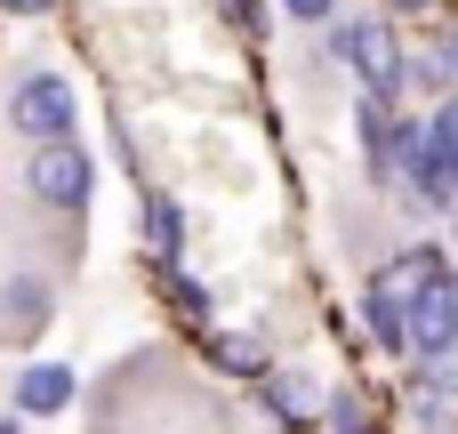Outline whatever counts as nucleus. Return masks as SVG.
Here are the masks:
<instances>
[{
  "mask_svg": "<svg viewBox=\"0 0 458 434\" xmlns=\"http://www.w3.org/2000/svg\"><path fill=\"white\" fill-rule=\"evenodd\" d=\"M8 121L24 129V137H64L72 129V89H64V72H32V81H16V105H8Z\"/></svg>",
  "mask_w": 458,
  "mask_h": 434,
  "instance_id": "1",
  "label": "nucleus"
},
{
  "mask_svg": "<svg viewBox=\"0 0 458 434\" xmlns=\"http://www.w3.org/2000/svg\"><path fill=\"white\" fill-rule=\"evenodd\" d=\"M32 193H40L48 209H81V201H89V153L64 145V137H48V145L32 153Z\"/></svg>",
  "mask_w": 458,
  "mask_h": 434,
  "instance_id": "2",
  "label": "nucleus"
},
{
  "mask_svg": "<svg viewBox=\"0 0 458 434\" xmlns=\"http://www.w3.org/2000/svg\"><path fill=\"white\" fill-rule=\"evenodd\" d=\"M346 64L362 72L370 97H394V89H403V40H394L386 24H354V32H346Z\"/></svg>",
  "mask_w": 458,
  "mask_h": 434,
  "instance_id": "3",
  "label": "nucleus"
},
{
  "mask_svg": "<svg viewBox=\"0 0 458 434\" xmlns=\"http://www.w3.org/2000/svg\"><path fill=\"white\" fill-rule=\"evenodd\" d=\"M419 193H427L435 209H451V217H458V113H443V121L427 129V161H419Z\"/></svg>",
  "mask_w": 458,
  "mask_h": 434,
  "instance_id": "4",
  "label": "nucleus"
},
{
  "mask_svg": "<svg viewBox=\"0 0 458 434\" xmlns=\"http://www.w3.org/2000/svg\"><path fill=\"white\" fill-rule=\"evenodd\" d=\"M411 346L419 354H435V362H451V346H458V290H427V298H411Z\"/></svg>",
  "mask_w": 458,
  "mask_h": 434,
  "instance_id": "5",
  "label": "nucleus"
},
{
  "mask_svg": "<svg viewBox=\"0 0 458 434\" xmlns=\"http://www.w3.org/2000/svg\"><path fill=\"white\" fill-rule=\"evenodd\" d=\"M435 282H443V258H435V250H403V258H386V274H378V290H370V298L411 306V298H427Z\"/></svg>",
  "mask_w": 458,
  "mask_h": 434,
  "instance_id": "6",
  "label": "nucleus"
},
{
  "mask_svg": "<svg viewBox=\"0 0 458 434\" xmlns=\"http://www.w3.org/2000/svg\"><path fill=\"white\" fill-rule=\"evenodd\" d=\"M16 403H24V411H64V403H72V370H56V362L24 370V379H16Z\"/></svg>",
  "mask_w": 458,
  "mask_h": 434,
  "instance_id": "7",
  "label": "nucleus"
},
{
  "mask_svg": "<svg viewBox=\"0 0 458 434\" xmlns=\"http://www.w3.org/2000/svg\"><path fill=\"white\" fill-rule=\"evenodd\" d=\"M145 234H153V250H161V258H177V242H185V217H177L169 201H153V209H145Z\"/></svg>",
  "mask_w": 458,
  "mask_h": 434,
  "instance_id": "8",
  "label": "nucleus"
},
{
  "mask_svg": "<svg viewBox=\"0 0 458 434\" xmlns=\"http://www.w3.org/2000/svg\"><path fill=\"white\" fill-rule=\"evenodd\" d=\"M217 370H233V379H266V354H258L250 338H217Z\"/></svg>",
  "mask_w": 458,
  "mask_h": 434,
  "instance_id": "9",
  "label": "nucleus"
},
{
  "mask_svg": "<svg viewBox=\"0 0 458 434\" xmlns=\"http://www.w3.org/2000/svg\"><path fill=\"white\" fill-rule=\"evenodd\" d=\"M8 306H16V330H32V322L48 314V290H40V282H16V290H8Z\"/></svg>",
  "mask_w": 458,
  "mask_h": 434,
  "instance_id": "10",
  "label": "nucleus"
},
{
  "mask_svg": "<svg viewBox=\"0 0 458 434\" xmlns=\"http://www.w3.org/2000/svg\"><path fill=\"white\" fill-rule=\"evenodd\" d=\"M419 81L443 89V81H451V48H427V56H419Z\"/></svg>",
  "mask_w": 458,
  "mask_h": 434,
  "instance_id": "11",
  "label": "nucleus"
},
{
  "mask_svg": "<svg viewBox=\"0 0 458 434\" xmlns=\"http://www.w3.org/2000/svg\"><path fill=\"white\" fill-rule=\"evenodd\" d=\"M282 8H290V16H306V24H322V16H330V0H282Z\"/></svg>",
  "mask_w": 458,
  "mask_h": 434,
  "instance_id": "12",
  "label": "nucleus"
},
{
  "mask_svg": "<svg viewBox=\"0 0 458 434\" xmlns=\"http://www.w3.org/2000/svg\"><path fill=\"white\" fill-rule=\"evenodd\" d=\"M330 419H338V434H362V419H354V411H346V403H338V411H330Z\"/></svg>",
  "mask_w": 458,
  "mask_h": 434,
  "instance_id": "13",
  "label": "nucleus"
},
{
  "mask_svg": "<svg viewBox=\"0 0 458 434\" xmlns=\"http://www.w3.org/2000/svg\"><path fill=\"white\" fill-rule=\"evenodd\" d=\"M8 8H16V16H40V8H48V0H8Z\"/></svg>",
  "mask_w": 458,
  "mask_h": 434,
  "instance_id": "14",
  "label": "nucleus"
},
{
  "mask_svg": "<svg viewBox=\"0 0 458 434\" xmlns=\"http://www.w3.org/2000/svg\"><path fill=\"white\" fill-rule=\"evenodd\" d=\"M394 8H411V16H419V8H435V0H394Z\"/></svg>",
  "mask_w": 458,
  "mask_h": 434,
  "instance_id": "15",
  "label": "nucleus"
},
{
  "mask_svg": "<svg viewBox=\"0 0 458 434\" xmlns=\"http://www.w3.org/2000/svg\"><path fill=\"white\" fill-rule=\"evenodd\" d=\"M451 290H458V282H451Z\"/></svg>",
  "mask_w": 458,
  "mask_h": 434,
  "instance_id": "16",
  "label": "nucleus"
}]
</instances>
